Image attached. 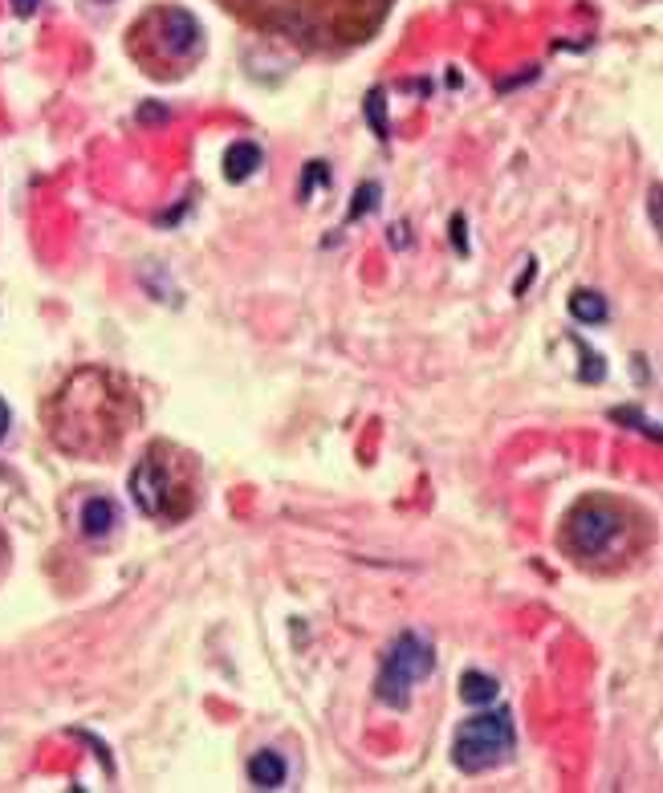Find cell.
<instances>
[{"label": "cell", "instance_id": "6da1fadb", "mask_svg": "<svg viewBox=\"0 0 663 793\" xmlns=\"http://www.w3.org/2000/svg\"><path fill=\"white\" fill-rule=\"evenodd\" d=\"M41 419L57 452L74 460H110L139 427V395L106 366H78L45 399Z\"/></svg>", "mask_w": 663, "mask_h": 793}, {"label": "cell", "instance_id": "7a4b0ae2", "mask_svg": "<svg viewBox=\"0 0 663 793\" xmlns=\"http://www.w3.org/2000/svg\"><path fill=\"white\" fill-rule=\"evenodd\" d=\"M240 25L301 53L338 57L375 41L395 0H216Z\"/></svg>", "mask_w": 663, "mask_h": 793}, {"label": "cell", "instance_id": "3957f363", "mask_svg": "<svg viewBox=\"0 0 663 793\" xmlns=\"http://www.w3.org/2000/svg\"><path fill=\"white\" fill-rule=\"evenodd\" d=\"M651 517L615 493H590L574 501L558 525V549L586 574L611 578L639 566L651 549Z\"/></svg>", "mask_w": 663, "mask_h": 793}, {"label": "cell", "instance_id": "277c9868", "mask_svg": "<svg viewBox=\"0 0 663 793\" xmlns=\"http://www.w3.org/2000/svg\"><path fill=\"white\" fill-rule=\"evenodd\" d=\"M200 460L171 440L151 444L131 468V497L143 517L159 525L188 521L200 505Z\"/></svg>", "mask_w": 663, "mask_h": 793}, {"label": "cell", "instance_id": "5b68a950", "mask_svg": "<svg viewBox=\"0 0 663 793\" xmlns=\"http://www.w3.org/2000/svg\"><path fill=\"white\" fill-rule=\"evenodd\" d=\"M204 45H208V37H204L200 17L179 5L147 9L127 33L131 61L155 82H179L188 70H196L204 57Z\"/></svg>", "mask_w": 663, "mask_h": 793}, {"label": "cell", "instance_id": "8992f818", "mask_svg": "<svg viewBox=\"0 0 663 793\" xmlns=\"http://www.w3.org/2000/svg\"><path fill=\"white\" fill-rule=\"evenodd\" d=\"M517 749V728H513V712L497 708V712H480L472 720H464L452 737V761L460 773H489L497 765H505Z\"/></svg>", "mask_w": 663, "mask_h": 793}, {"label": "cell", "instance_id": "52a82bcc", "mask_svg": "<svg viewBox=\"0 0 663 793\" xmlns=\"http://www.w3.org/2000/svg\"><path fill=\"white\" fill-rule=\"evenodd\" d=\"M436 667V651L424 635H399L395 647L387 651V663H383V676H379V700L391 704V708H407L411 700V688L419 680H428Z\"/></svg>", "mask_w": 663, "mask_h": 793}, {"label": "cell", "instance_id": "ba28073f", "mask_svg": "<svg viewBox=\"0 0 663 793\" xmlns=\"http://www.w3.org/2000/svg\"><path fill=\"white\" fill-rule=\"evenodd\" d=\"M265 163V151L253 139H240L224 151V179L228 183H245L249 175H257V167Z\"/></svg>", "mask_w": 663, "mask_h": 793}, {"label": "cell", "instance_id": "9c48e42d", "mask_svg": "<svg viewBox=\"0 0 663 793\" xmlns=\"http://www.w3.org/2000/svg\"><path fill=\"white\" fill-rule=\"evenodd\" d=\"M118 525V505L110 501V497H94V501H86V509H82V533L86 537H106L110 529Z\"/></svg>", "mask_w": 663, "mask_h": 793}, {"label": "cell", "instance_id": "30bf717a", "mask_svg": "<svg viewBox=\"0 0 663 793\" xmlns=\"http://www.w3.org/2000/svg\"><path fill=\"white\" fill-rule=\"evenodd\" d=\"M249 781H253L257 789H277V785L285 781V761H281V753H257V757L249 761Z\"/></svg>", "mask_w": 663, "mask_h": 793}, {"label": "cell", "instance_id": "8fae6325", "mask_svg": "<svg viewBox=\"0 0 663 793\" xmlns=\"http://www.w3.org/2000/svg\"><path fill=\"white\" fill-rule=\"evenodd\" d=\"M570 314H574L578 322H586V326L607 322V297L594 293V289H578V293L570 297Z\"/></svg>", "mask_w": 663, "mask_h": 793}, {"label": "cell", "instance_id": "7c38bea8", "mask_svg": "<svg viewBox=\"0 0 663 793\" xmlns=\"http://www.w3.org/2000/svg\"><path fill=\"white\" fill-rule=\"evenodd\" d=\"M497 696V680L485 676V671H464L460 676V700L464 704H489Z\"/></svg>", "mask_w": 663, "mask_h": 793}, {"label": "cell", "instance_id": "4fadbf2b", "mask_svg": "<svg viewBox=\"0 0 663 793\" xmlns=\"http://www.w3.org/2000/svg\"><path fill=\"white\" fill-rule=\"evenodd\" d=\"M367 118H371V127H375V135H379V139H387V135H391V127H387V102H383V90H371V94H367Z\"/></svg>", "mask_w": 663, "mask_h": 793}, {"label": "cell", "instance_id": "5bb4252c", "mask_svg": "<svg viewBox=\"0 0 663 793\" xmlns=\"http://www.w3.org/2000/svg\"><path fill=\"white\" fill-rule=\"evenodd\" d=\"M326 179H330L326 163H310V175H306V183H301V196H310V188H314V183H326Z\"/></svg>", "mask_w": 663, "mask_h": 793}, {"label": "cell", "instance_id": "9a60e30c", "mask_svg": "<svg viewBox=\"0 0 663 793\" xmlns=\"http://www.w3.org/2000/svg\"><path fill=\"white\" fill-rule=\"evenodd\" d=\"M37 5H41V0H13L17 17H33V13H37Z\"/></svg>", "mask_w": 663, "mask_h": 793}, {"label": "cell", "instance_id": "2e32d148", "mask_svg": "<svg viewBox=\"0 0 663 793\" xmlns=\"http://www.w3.org/2000/svg\"><path fill=\"white\" fill-rule=\"evenodd\" d=\"M5 436H9V403L0 399V440H5Z\"/></svg>", "mask_w": 663, "mask_h": 793}, {"label": "cell", "instance_id": "e0dca14e", "mask_svg": "<svg viewBox=\"0 0 663 793\" xmlns=\"http://www.w3.org/2000/svg\"><path fill=\"white\" fill-rule=\"evenodd\" d=\"M5 558H9V541H5V529H0V566H5Z\"/></svg>", "mask_w": 663, "mask_h": 793}]
</instances>
